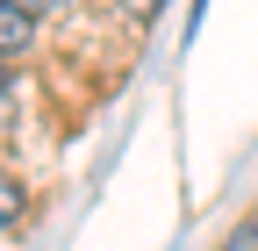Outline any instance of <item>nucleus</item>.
Returning a JSON list of instances; mask_svg holds the SVG:
<instances>
[{"instance_id": "7ed1b4c3", "label": "nucleus", "mask_w": 258, "mask_h": 251, "mask_svg": "<svg viewBox=\"0 0 258 251\" xmlns=\"http://www.w3.org/2000/svg\"><path fill=\"white\" fill-rule=\"evenodd\" d=\"M222 251H258V215H244V223L230 230V244H222Z\"/></svg>"}, {"instance_id": "f257e3e1", "label": "nucleus", "mask_w": 258, "mask_h": 251, "mask_svg": "<svg viewBox=\"0 0 258 251\" xmlns=\"http://www.w3.org/2000/svg\"><path fill=\"white\" fill-rule=\"evenodd\" d=\"M29 36H36V22H29L15 0H0V57H15V50H29Z\"/></svg>"}, {"instance_id": "423d86ee", "label": "nucleus", "mask_w": 258, "mask_h": 251, "mask_svg": "<svg viewBox=\"0 0 258 251\" xmlns=\"http://www.w3.org/2000/svg\"><path fill=\"white\" fill-rule=\"evenodd\" d=\"M0 86H8V72H0Z\"/></svg>"}, {"instance_id": "f03ea898", "label": "nucleus", "mask_w": 258, "mask_h": 251, "mask_svg": "<svg viewBox=\"0 0 258 251\" xmlns=\"http://www.w3.org/2000/svg\"><path fill=\"white\" fill-rule=\"evenodd\" d=\"M15 215H22V186H15L8 172H0V230H8V223H15Z\"/></svg>"}, {"instance_id": "20e7f679", "label": "nucleus", "mask_w": 258, "mask_h": 251, "mask_svg": "<svg viewBox=\"0 0 258 251\" xmlns=\"http://www.w3.org/2000/svg\"><path fill=\"white\" fill-rule=\"evenodd\" d=\"M15 8H22L29 22H43V15H57V8H64V0H15Z\"/></svg>"}, {"instance_id": "39448f33", "label": "nucleus", "mask_w": 258, "mask_h": 251, "mask_svg": "<svg viewBox=\"0 0 258 251\" xmlns=\"http://www.w3.org/2000/svg\"><path fill=\"white\" fill-rule=\"evenodd\" d=\"M158 8H165V0H122V15H137V22H151Z\"/></svg>"}]
</instances>
